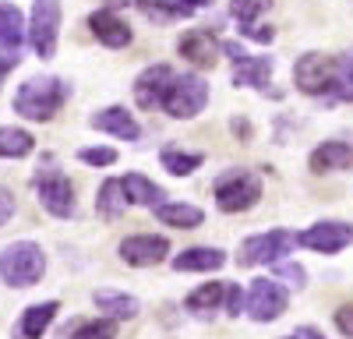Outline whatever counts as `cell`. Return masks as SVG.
I'll return each mask as SVG.
<instances>
[{
  "label": "cell",
  "instance_id": "cell-1",
  "mask_svg": "<svg viewBox=\"0 0 353 339\" xmlns=\"http://www.w3.org/2000/svg\"><path fill=\"white\" fill-rule=\"evenodd\" d=\"M71 85L61 78H28L14 92V110L28 121H53V113L64 106Z\"/></svg>",
  "mask_w": 353,
  "mask_h": 339
},
{
  "label": "cell",
  "instance_id": "cell-2",
  "mask_svg": "<svg viewBox=\"0 0 353 339\" xmlns=\"http://www.w3.org/2000/svg\"><path fill=\"white\" fill-rule=\"evenodd\" d=\"M46 272V254L39 244L32 240H14L4 247V254H0V279L8 282V287H36V282L43 279Z\"/></svg>",
  "mask_w": 353,
  "mask_h": 339
},
{
  "label": "cell",
  "instance_id": "cell-3",
  "mask_svg": "<svg viewBox=\"0 0 353 339\" xmlns=\"http://www.w3.org/2000/svg\"><path fill=\"white\" fill-rule=\"evenodd\" d=\"M209 103V85H205L201 74H173L170 89L163 96V110L176 121H188V117H198Z\"/></svg>",
  "mask_w": 353,
  "mask_h": 339
},
{
  "label": "cell",
  "instance_id": "cell-4",
  "mask_svg": "<svg viewBox=\"0 0 353 339\" xmlns=\"http://www.w3.org/2000/svg\"><path fill=\"white\" fill-rule=\"evenodd\" d=\"M261 198V181L251 170H230L216 181V205L223 212H248Z\"/></svg>",
  "mask_w": 353,
  "mask_h": 339
},
{
  "label": "cell",
  "instance_id": "cell-5",
  "mask_svg": "<svg viewBox=\"0 0 353 339\" xmlns=\"http://www.w3.org/2000/svg\"><path fill=\"white\" fill-rule=\"evenodd\" d=\"M297 234H290V230H269V234H254L241 244V254H237V262L244 269L251 265H269V262H279L283 254H290L293 247H297Z\"/></svg>",
  "mask_w": 353,
  "mask_h": 339
},
{
  "label": "cell",
  "instance_id": "cell-6",
  "mask_svg": "<svg viewBox=\"0 0 353 339\" xmlns=\"http://www.w3.org/2000/svg\"><path fill=\"white\" fill-rule=\"evenodd\" d=\"M57 32H61V0H36L32 18H28V43L36 56L50 61L57 53Z\"/></svg>",
  "mask_w": 353,
  "mask_h": 339
},
{
  "label": "cell",
  "instance_id": "cell-7",
  "mask_svg": "<svg viewBox=\"0 0 353 339\" xmlns=\"http://www.w3.org/2000/svg\"><path fill=\"white\" fill-rule=\"evenodd\" d=\"M293 81L307 96H325L336 89V61L325 53H304L293 68Z\"/></svg>",
  "mask_w": 353,
  "mask_h": 339
},
{
  "label": "cell",
  "instance_id": "cell-8",
  "mask_svg": "<svg viewBox=\"0 0 353 339\" xmlns=\"http://www.w3.org/2000/svg\"><path fill=\"white\" fill-rule=\"evenodd\" d=\"M290 304V294L279 279H254L248 294V315L254 322H276Z\"/></svg>",
  "mask_w": 353,
  "mask_h": 339
},
{
  "label": "cell",
  "instance_id": "cell-9",
  "mask_svg": "<svg viewBox=\"0 0 353 339\" xmlns=\"http://www.w3.org/2000/svg\"><path fill=\"white\" fill-rule=\"evenodd\" d=\"M36 194H39V205L57 216V219H68L74 216V187L64 174H57V170H50V174H39L36 177Z\"/></svg>",
  "mask_w": 353,
  "mask_h": 339
},
{
  "label": "cell",
  "instance_id": "cell-10",
  "mask_svg": "<svg viewBox=\"0 0 353 339\" xmlns=\"http://www.w3.org/2000/svg\"><path fill=\"white\" fill-rule=\"evenodd\" d=\"M304 247L318 251V254H336L343 247L353 244V226L350 223H339V219H325V223H314L297 237Z\"/></svg>",
  "mask_w": 353,
  "mask_h": 339
},
{
  "label": "cell",
  "instance_id": "cell-11",
  "mask_svg": "<svg viewBox=\"0 0 353 339\" xmlns=\"http://www.w3.org/2000/svg\"><path fill=\"white\" fill-rule=\"evenodd\" d=\"M170 254V240L166 237H156V234H138V237H124L121 240V258L134 269H149V265H159Z\"/></svg>",
  "mask_w": 353,
  "mask_h": 339
},
{
  "label": "cell",
  "instance_id": "cell-12",
  "mask_svg": "<svg viewBox=\"0 0 353 339\" xmlns=\"http://www.w3.org/2000/svg\"><path fill=\"white\" fill-rule=\"evenodd\" d=\"M176 50H181V56H184L188 64H194V68H212V64L219 61L223 43L216 39L212 28H191V32L181 36Z\"/></svg>",
  "mask_w": 353,
  "mask_h": 339
},
{
  "label": "cell",
  "instance_id": "cell-13",
  "mask_svg": "<svg viewBox=\"0 0 353 339\" xmlns=\"http://www.w3.org/2000/svg\"><path fill=\"white\" fill-rule=\"evenodd\" d=\"M170 81H173L170 64H152V68H145V71L138 74V81H134V103H138L141 110L159 106L163 96H166V89H170Z\"/></svg>",
  "mask_w": 353,
  "mask_h": 339
},
{
  "label": "cell",
  "instance_id": "cell-14",
  "mask_svg": "<svg viewBox=\"0 0 353 339\" xmlns=\"http://www.w3.org/2000/svg\"><path fill=\"white\" fill-rule=\"evenodd\" d=\"M88 124H92L96 131H106V134H113V138H124V141H138V134H141L138 121L131 117V113H128L124 106H110V110H99V113H92V117H88Z\"/></svg>",
  "mask_w": 353,
  "mask_h": 339
},
{
  "label": "cell",
  "instance_id": "cell-15",
  "mask_svg": "<svg viewBox=\"0 0 353 339\" xmlns=\"http://www.w3.org/2000/svg\"><path fill=\"white\" fill-rule=\"evenodd\" d=\"M88 28H92V36H96L103 46L121 50V46L131 43V28H128V21H121V18H117L113 11H106V8L88 18Z\"/></svg>",
  "mask_w": 353,
  "mask_h": 339
},
{
  "label": "cell",
  "instance_id": "cell-16",
  "mask_svg": "<svg viewBox=\"0 0 353 339\" xmlns=\"http://www.w3.org/2000/svg\"><path fill=\"white\" fill-rule=\"evenodd\" d=\"M25 39H28V25H25L21 11L14 4H8V0H0V50L18 53Z\"/></svg>",
  "mask_w": 353,
  "mask_h": 339
},
{
  "label": "cell",
  "instance_id": "cell-17",
  "mask_svg": "<svg viewBox=\"0 0 353 339\" xmlns=\"http://www.w3.org/2000/svg\"><path fill=\"white\" fill-rule=\"evenodd\" d=\"M57 311H61V304L57 300H46V304H32L21 311V322H18V336L14 339H43V332L53 325Z\"/></svg>",
  "mask_w": 353,
  "mask_h": 339
},
{
  "label": "cell",
  "instance_id": "cell-18",
  "mask_svg": "<svg viewBox=\"0 0 353 339\" xmlns=\"http://www.w3.org/2000/svg\"><path fill=\"white\" fill-rule=\"evenodd\" d=\"M311 170L314 174H332V170H350L353 166V145L346 141H325L311 152Z\"/></svg>",
  "mask_w": 353,
  "mask_h": 339
},
{
  "label": "cell",
  "instance_id": "cell-19",
  "mask_svg": "<svg viewBox=\"0 0 353 339\" xmlns=\"http://www.w3.org/2000/svg\"><path fill=\"white\" fill-rule=\"evenodd\" d=\"M223 262H226V254L219 247H188L173 258V269L176 272H216L223 269Z\"/></svg>",
  "mask_w": 353,
  "mask_h": 339
},
{
  "label": "cell",
  "instance_id": "cell-20",
  "mask_svg": "<svg viewBox=\"0 0 353 339\" xmlns=\"http://www.w3.org/2000/svg\"><path fill=\"white\" fill-rule=\"evenodd\" d=\"M156 219L163 226H173V230H194L201 226L205 212L198 205H184V202H166V205H156Z\"/></svg>",
  "mask_w": 353,
  "mask_h": 339
},
{
  "label": "cell",
  "instance_id": "cell-21",
  "mask_svg": "<svg viewBox=\"0 0 353 339\" xmlns=\"http://www.w3.org/2000/svg\"><path fill=\"white\" fill-rule=\"evenodd\" d=\"M124 194H128V205H149V209H156V205H163V187L159 184H152L145 174H128L124 181Z\"/></svg>",
  "mask_w": 353,
  "mask_h": 339
},
{
  "label": "cell",
  "instance_id": "cell-22",
  "mask_svg": "<svg viewBox=\"0 0 353 339\" xmlns=\"http://www.w3.org/2000/svg\"><path fill=\"white\" fill-rule=\"evenodd\" d=\"M276 64H272V56H248L244 64L233 68V85H251V89H265L272 78Z\"/></svg>",
  "mask_w": 353,
  "mask_h": 339
},
{
  "label": "cell",
  "instance_id": "cell-23",
  "mask_svg": "<svg viewBox=\"0 0 353 339\" xmlns=\"http://www.w3.org/2000/svg\"><path fill=\"white\" fill-rule=\"evenodd\" d=\"M223 300H226V282H205V287H198L194 294H188L184 307L191 311V315L205 318V315H212Z\"/></svg>",
  "mask_w": 353,
  "mask_h": 339
},
{
  "label": "cell",
  "instance_id": "cell-24",
  "mask_svg": "<svg viewBox=\"0 0 353 339\" xmlns=\"http://www.w3.org/2000/svg\"><path fill=\"white\" fill-rule=\"evenodd\" d=\"M134 4L149 21H159V25L176 21V18H191V8H184L181 0H134Z\"/></svg>",
  "mask_w": 353,
  "mask_h": 339
},
{
  "label": "cell",
  "instance_id": "cell-25",
  "mask_svg": "<svg viewBox=\"0 0 353 339\" xmlns=\"http://www.w3.org/2000/svg\"><path fill=\"white\" fill-rule=\"evenodd\" d=\"M36 149V138L21 127H0V159H25Z\"/></svg>",
  "mask_w": 353,
  "mask_h": 339
},
{
  "label": "cell",
  "instance_id": "cell-26",
  "mask_svg": "<svg viewBox=\"0 0 353 339\" xmlns=\"http://www.w3.org/2000/svg\"><path fill=\"white\" fill-rule=\"evenodd\" d=\"M96 307L106 311L110 318H134L138 315V300L128 294H117V290H96Z\"/></svg>",
  "mask_w": 353,
  "mask_h": 339
},
{
  "label": "cell",
  "instance_id": "cell-27",
  "mask_svg": "<svg viewBox=\"0 0 353 339\" xmlns=\"http://www.w3.org/2000/svg\"><path fill=\"white\" fill-rule=\"evenodd\" d=\"M96 209L103 219H121V212L128 209V194H124V184L121 181H106L99 187V198H96Z\"/></svg>",
  "mask_w": 353,
  "mask_h": 339
},
{
  "label": "cell",
  "instance_id": "cell-28",
  "mask_svg": "<svg viewBox=\"0 0 353 339\" xmlns=\"http://www.w3.org/2000/svg\"><path fill=\"white\" fill-rule=\"evenodd\" d=\"M159 163H163V170H170L173 177H191L194 170L205 163V156L201 152H184V149H163Z\"/></svg>",
  "mask_w": 353,
  "mask_h": 339
},
{
  "label": "cell",
  "instance_id": "cell-29",
  "mask_svg": "<svg viewBox=\"0 0 353 339\" xmlns=\"http://www.w3.org/2000/svg\"><path fill=\"white\" fill-rule=\"evenodd\" d=\"M269 8H272V0H233V4H230L233 18L241 21V32H251L254 21H258V14H265Z\"/></svg>",
  "mask_w": 353,
  "mask_h": 339
},
{
  "label": "cell",
  "instance_id": "cell-30",
  "mask_svg": "<svg viewBox=\"0 0 353 339\" xmlns=\"http://www.w3.org/2000/svg\"><path fill=\"white\" fill-rule=\"evenodd\" d=\"M68 339H117V322L103 318V322H81L74 329H68Z\"/></svg>",
  "mask_w": 353,
  "mask_h": 339
},
{
  "label": "cell",
  "instance_id": "cell-31",
  "mask_svg": "<svg viewBox=\"0 0 353 339\" xmlns=\"http://www.w3.org/2000/svg\"><path fill=\"white\" fill-rule=\"evenodd\" d=\"M336 85H339L343 99H353V50L336 64Z\"/></svg>",
  "mask_w": 353,
  "mask_h": 339
},
{
  "label": "cell",
  "instance_id": "cell-32",
  "mask_svg": "<svg viewBox=\"0 0 353 339\" xmlns=\"http://www.w3.org/2000/svg\"><path fill=\"white\" fill-rule=\"evenodd\" d=\"M78 159L88 163V166H113L117 163V152L113 149H81Z\"/></svg>",
  "mask_w": 353,
  "mask_h": 339
},
{
  "label": "cell",
  "instance_id": "cell-33",
  "mask_svg": "<svg viewBox=\"0 0 353 339\" xmlns=\"http://www.w3.org/2000/svg\"><path fill=\"white\" fill-rule=\"evenodd\" d=\"M244 304H248V300H244V294H241L237 282H226V311H230V315H241Z\"/></svg>",
  "mask_w": 353,
  "mask_h": 339
},
{
  "label": "cell",
  "instance_id": "cell-34",
  "mask_svg": "<svg viewBox=\"0 0 353 339\" xmlns=\"http://www.w3.org/2000/svg\"><path fill=\"white\" fill-rule=\"evenodd\" d=\"M336 329H339L343 336H350V339H353V304H346V307H339V311H336Z\"/></svg>",
  "mask_w": 353,
  "mask_h": 339
},
{
  "label": "cell",
  "instance_id": "cell-35",
  "mask_svg": "<svg viewBox=\"0 0 353 339\" xmlns=\"http://www.w3.org/2000/svg\"><path fill=\"white\" fill-rule=\"evenodd\" d=\"M11 216H14V194L8 187H0V226H4Z\"/></svg>",
  "mask_w": 353,
  "mask_h": 339
},
{
  "label": "cell",
  "instance_id": "cell-36",
  "mask_svg": "<svg viewBox=\"0 0 353 339\" xmlns=\"http://www.w3.org/2000/svg\"><path fill=\"white\" fill-rule=\"evenodd\" d=\"M18 64H21V56H18V53H0V85H4V78H8Z\"/></svg>",
  "mask_w": 353,
  "mask_h": 339
},
{
  "label": "cell",
  "instance_id": "cell-37",
  "mask_svg": "<svg viewBox=\"0 0 353 339\" xmlns=\"http://www.w3.org/2000/svg\"><path fill=\"white\" fill-rule=\"evenodd\" d=\"M279 276H286V279L293 282V287H304V279H307V272H304L301 265H283V269H279Z\"/></svg>",
  "mask_w": 353,
  "mask_h": 339
},
{
  "label": "cell",
  "instance_id": "cell-38",
  "mask_svg": "<svg viewBox=\"0 0 353 339\" xmlns=\"http://www.w3.org/2000/svg\"><path fill=\"white\" fill-rule=\"evenodd\" d=\"M223 53H226L230 61H233V68H237V64H244L248 56H251V53H244V50H241L237 43H223Z\"/></svg>",
  "mask_w": 353,
  "mask_h": 339
},
{
  "label": "cell",
  "instance_id": "cell-39",
  "mask_svg": "<svg viewBox=\"0 0 353 339\" xmlns=\"http://www.w3.org/2000/svg\"><path fill=\"white\" fill-rule=\"evenodd\" d=\"M283 339H325V336H321L318 329H311V325H304V329H297L293 336H283Z\"/></svg>",
  "mask_w": 353,
  "mask_h": 339
},
{
  "label": "cell",
  "instance_id": "cell-40",
  "mask_svg": "<svg viewBox=\"0 0 353 339\" xmlns=\"http://www.w3.org/2000/svg\"><path fill=\"white\" fill-rule=\"evenodd\" d=\"M181 4H184V8H191V11H198V8H209L212 0H181Z\"/></svg>",
  "mask_w": 353,
  "mask_h": 339
}]
</instances>
